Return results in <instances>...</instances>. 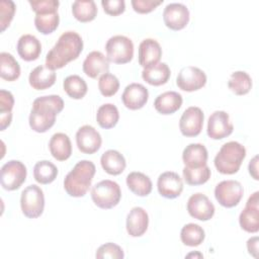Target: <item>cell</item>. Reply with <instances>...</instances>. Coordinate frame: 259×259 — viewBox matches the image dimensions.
<instances>
[{"label":"cell","instance_id":"obj_35","mask_svg":"<svg viewBox=\"0 0 259 259\" xmlns=\"http://www.w3.org/2000/svg\"><path fill=\"white\" fill-rule=\"evenodd\" d=\"M58 175V168L48 160L38 161L33 167V177L40 184L52 183Z\"/></svg>","mask_w":259,"mask_h":259},{"label":"cell","instance_id":"obj_38","mask_svg":"<svg viewBox=\"0 0 259 259\" xmlns=\"http://www.w3.org/2000/svg\"><path fill=\"white\" fill-rule=\"evenodd\" d=\"M60 22V16L57 12H47L35 14L34 25L36 29L42 34H50L54 32Z\"/></svg>","mask_w":259,"mask_h":259},{"label":"cell","instance_id":"obj_15","mask_svg":"<svg viewBox=\"0 0 259 259\" xmlns=\"http://www.w3.org/2000/svg\"><path fill=\"white\" fill-rule=\"evenodd\" d=\"M76 144L79 151L91 155L100 149L102 139L100 134L92 125L85 124L79 127L76 133Z\"/></svg>","mask_w":259,"mask_h":259},{"label":"cell","instance_id":"obj_21","mask_svg":"<svg viewBox=\"0 0 259 259\" xmlns=\"http://www.w3.org/2000/svg\"><path fill=\"white\" fill-rule=\"evenodd\" d=\"M162 57L160 44L153 38H145L139 46V64L146 68L159 63Z\"/></svg>","mask_w":259,"mask_h":259},{"label":"cell","instance_id":"obj_30","mask_svg":"<svg viewBox=\"0 0 259 259\" xmlns=\"http://www.w3.org/2000/svg\"><path fill=\"white\" fill-rule=\"evenodd\" d=\"M73 16L80 22L92 21L97 15V6L93 0H76L72 4Z\"/></svg>","mask_w":259,"mask_h":259},{"label":"cell","instance_id":"obj_33","mask_svg":"<svg viewBox=\"0 0 259 259\" xmlns=\"http://www.w3.org/2000/svg\"><path fill=\"white\" fill-rule=\"evenodd\" d=\"M205 238L204 230L197 224L189 223L181 229L180 239L181 242L189 247L199 246Z\"/></svg>","mask_w":259,"mask_h":259},{"label":"cell","instance_id":"obj_13","mask_svg":"<svg viewBox=\"0 0 259 259\" xmlns=\"http://www.w3.org/2000/svg\"><path fill=\"white\" fill-rule=\"evenodd\" d=\"M234 131L230 115L224 110L213 111L207 121V136L212 140H222L229 137Z\"/></svg>","mask_w":259,"mask_h":259},{"label":"cell","instance_id":"obj_39","mask_svg":"<svg viewBox=\"0 0 259 259\" xmlns=\"http://www.w3.org/2000/svg\"><path fill=\"white\" fill-rule=\"evenodd\" d=\"M183 178L188 185H201L204 184L210 178V169L207 165L198 168L184 167L182 170Z\"/></svg>","mask_w":259,"mask_h":259},{"label":"cell","instance_id":"obj_36","mask_svg":"<svg viewBox=\"0 0 259 259\" xmlns=\"http://www.w3.org/2000/svg\"><path fill=\"white\" fill-rule=\"evenodd\" d=\"M228 86L236 95H245L252 88V79L250 75L244 71H236L231 74Z\"/></svg>","mask_w":259,"mask_h":259},{"label":"cell","instance_id":"obj_4","mask_svg":"<svg viewBox=\"0 0 259 259\" xmlns=\"http://www.w3.org/2000/svg\"><path fill=\"white\" fill-rule=\"evenodd\" d=\"M245 157V147L236 141H231L224 144L215 155L214 167L222 174L232 175L239 171Z\"/></svg>","mask_w":259,"mask_h":259},{"label":"cell","instance_id":"obj_19","mask_svg":"<svg viewBox=\"0 0 259 259\" xmlns=\"http://www.w3.org/2000/svg\"><path fill=\"white\" fill-rule=\"evenodd\" d=\"M149 215L141 206L133 207L126 217V232L132 237H141L148 230Z\"/></svg>","mask_w":259,"mask_h":259},{"label":"cell","instance_id":"obj_27","mask_svg":"<svg viewBox=\"0 0 259 259\" xmlns=\"http://www.w3.org/2000/svg\"><path fill=\"white\" fill-rule=\"evenodd\" d=\"M171 75L170 68L166 63H157L144 68L142 78L150 85L160 86L168 82Z\"/></svg>","mask_w":259,"mask_h":259},{"label":"cell","instance_id":"obj_1","mask_svg":"<svg viewBox=\"0 0 259 259\" xmlns=\"http://www.w3.org/2000/svg\"><path fill=\"white\" fill-rule=\"evenodd\" d=\"M82 50L83 40L81 35L76 31H65L47 54L46 67L54 71L61 69L71 61L76 60Z\"/></svg>","mask_w":259,"mask_h":259},{"label":"cell","instance_id":"obj_10","mask_svg":"<svg viewBox=\"0 0 259 259\" xmlns=\"http://www.w3.org/2000/svg\"><path fill=\"white\" fill-rule=\"evenodd\" d=\"M176 84L178 88L183 91H196L206 84V75L197 67L186 66L179 71Z\"/></svg>","mask_w":259,"mask_h":259},{"label":"cell","instance_id":"obj_42","mask_svg":"<svg viewBox=\"0 0 259 259\" xmlns=\"http://www.w3.org/2000/svg\"><path fill=\"white\" fill-rule=\"evenodd\" d=\"M95 257L98 259H102V258L122 259L124 257V253L120 246L109 242V243H105V244L101 245L96 250Z\"/></svg>","mask_w":259,"mask_h":259},{"label":"cell","instance_id":"obj_12","mask_svg":"<svg viewBox=\"0 0 259 259\" xmlns=\"http://www.w3.org/2000/svg\"><path fill=\"white\" fill-rule=\"evenodd\" d=\"M204 114L197 106H190L184 110L179 120V130L185 137H196L203 126Z\"/></svg>","mask_w":259,"mask_h":259},{"label":"cell","instance_id":"obj_47","mask_svg":"<svg viewBox=\"0 0 259 259\" xmlns=\"http://www.w3.org/2000/svg\"><path fill=\"white\" fill-rule=\"evenodd\" d=\"M249 173L255 179L258 180V156H255L249 163Z\"/></svg>","mask_w":259,"mask_h":259},{"label":"cell","instance_id":"obj_41","mask_svg":"<svg viewBox=\"0 0 259 259\" xmlns=\"http://www.w3.org/2000/svg\"><path fill=\"white\" fill-rule=\"evenodd\" d=\"M15 3L11 0L0 1V26L1 31H4L10 24L15 13Z\"/></svg>","mask_w":259,"mask_h":259},{"label":"cell","instance_id":"obj_31","mask_svg":"<svg viewBox=\"0 0 259 259\" xmlns=\"http://www.w3.org/2000/svg\"><path fill=\"white\" fill-rule=\"evenodd\" d=\"M0 76L2 79L12 82L20 76V66L14 57L6 52L0 54Z\"/></svg>","mask_w":259,"mask_h":259},{"label":"cell","instance_id":"obj_5","mask_svg":"<svg viewBox=\"0 0 259 259\" xmlns=\"http://www.w3.org/2000/svg\"><path fill=\"white\" fill-rule=\"evenodd\" d=\"M91 198L96 206L102 209H109L119 203L121 190L115 181L105 179L92 187Z\"/></svg>","mask_w":259,"mask_h":259},{"label":"cell","instance_id":"obj_48","mask_svg":"<svg viewBox=\"0 0 259 259\" xmlns=\"http://www.w3.org/2000/svg\"><path fill=\"white\" fill-rule=\"evenodd\" d=\"M186 257H187V258H190V257H199V258H201V257H202V254H200V253H198V252L189 253L188 255H186Z\"/></svg>","mask_w":259,"mask_h":259},{"label":"cell","instance_id":"obj_11","mask_svg":"<svg viewBox=\"0 0 259 259\" xmlns=\"http://www.w3.org/2000/svg\"><path fill=\"white\" fill-rule=\"evenodd\" d=\"M239 224L242 230L248 233L259 231V192L255 191L248 198L245 208L239 217Z\"/></svg>","mask_w":259,"mask_h":259},{"label":"cell","instance_id":"obj_17","mask_svg":"<svg viewBox=\"0 0 259 259\" xmlns=\"http://www.w3.org/2000/svg\"><path fill=\"white\" fill-rule=\"evenodd\" d=\"M157 188L161 196L173 199L181 194L183 190V181L176 172L166 171L159 175Z\"/></svg>","mask_w":259,"mask_h":259},{"label":"cell","instance_id":"obj_28","mask_svg":"<svg viewBox=\"0 0 259 259\" xmlns=\"http://www.w3.org/2000/svg\"><path fill=\"white\" fill-rule=\"evenodd\" d=\"M103 170L110 175H119L125 169L126 162L124 157L116 150L105 151L100 158Z\"/></svg>","mask_w":259,"mask_h":259},{"label":"cell","instance_id":"obj_8","mask_svg":"<svg viewBox=\"0 0 259 259\" xmlns=\"http://www.w3.org/2000/svg\"><path fill=\"white\" fill-rule=\"evenodd\" d=\"M27 170L25 165L18 160H10L1 168L0 181L5 190L18 189L26 179Z\"/></svg>","mask_w":259,"mask_h":259},{"label":"cell","instance_id":"obj_24","mask_svg":"<svg viewBox=\"0 0 259 259\" xmlns=\"http://www.w3.org/2000/svg\"><path fill=\"white\" fill-rule=\"evenodd\" d=\"M208 158L206 148L199 143H192L185 147L182 153V160L186 167L198 168L206 165Z\"/></svg>","mask_w":259,"mask_h":259},{"label":"cell","instance_id":"obj_7","mask_svg":"<svg viewBox=\"0 0 259 259\" xmlns=\"http://www.w3.org/2000/svg\"><path fill=\"white\" fill-rule=\"evenodd\" d=\"M22 213L28 219L41 215L45 208V195L41 188L35 184L25 187L20 196Z\"/></svg>","mask_w":259,"mask_h":259},{"label":"cell","instance_id":"obj_9","mask_svg":"<svg viewBox=\"0 0 259 259\" xmlns=\"http://www.w3.org/2000/svg\"><path fill=\"white\" fill-rule=\"evenodd\" d=\"M244 189L237 180H224L214 188V197L224 207H234L238 205L243 197Z\"/></svg>","mask_w":259,"mask_h":259},{"label":"cell","instance_id":"obj_3","mask_svg":"<svg viewBox=\"0 0 259 259\" xmlns=\"http://www.w3.org/2000/svg\"><path fill=\"white\" fill-rule=\"evenodd\" d=\"M96 168L89 160L79 161L64 179V188L72 197L84 196L91 186Z\"/></svg>","mask_w":259,"mask_h":259},{"label":"cell","instance_id":"obj_26","mask_svg":"<svg viewBox=\"0 0 259 259\" xmlns=\"http://www.w3.org/2000/svg\"><path fill=\"white\" fill-rule=\"evenodd\" d=\"M49 149L52 156L58 161H66L72 154L70 138L64 133H56L49 142Z\"/></svg>","mask_w":259,"mask_h":259},{"label":"cell","instance_id":"obj_46","mask_svg":"<svg viewBox=\"0 0 259 259\" xmlns=\"http://www.w3.org/2000/svg\"><path fill=\"white\" fill-rule=\"evenodd\" d=\"M247 249L250 255L257 258L258 257V237L254 236L247 241Z\"/></svg>","mask_w":259,"mask_h":259},{"label":"cell","instance_id":"obj_23","mask_svg":"<svg viewBox=\"0 0 259 259\" xmlns=\"http://www.w3.org/2000/svg\"><path fill=\"white\" fill-rule=\"evenodd\" d=\"M182 102L183 99L180 93L176 91H166L156 97L154 107L159 113L168 115L176 112L181 107Z\"/></svg>","mask_w":259,"mask_h":259},{"label":"cell","instance_id":"obj_2","mask_svg":"<svg viewBox=\"0 0 259 259\" xmlns=\"http://www.w3.org/2000/svg\"><path fill=\"white\" fill-rule=\"evenodd\" d=\"M64 108V100L59 95H46L34 99L29 114V126L36 133H46L56 122V116Z\"/></svg>","mask_w":259,"mask_h":259},{"label":"cell","instance_id":"obj_43","mask_svg":"<svg viewBox=\"0 0 259 259\" xmlns=\"http://www.w3.org/2000/svg\"><path fill=\"white\" fill-rule=\"evenodd\" d=\"M31 9L35 14L47 13V12H57L60 2L58 0H29L28 1Z\"/></svg>","mask_w":259,"mask_h":259},{"label":"cell","instance_id":"obj_20","mask_svg":"<svg viewBox=\"0 0 259 259\" xmlns=\"http://www.w3.org/2000/svg\"><path fill=\"white\" fill-rule=\"evenodd\" d=\"M109 61L99 51L89 53L83 62V72L90 78L96 79L105 73H108Z\"/></svg>","mask_w":259,"mask_h":259},{"label":"cell","instance_id":"obj_6","mask_svg":"<svg viewBox=\"0 0 259 259\" xmlns=\"http://www.w3.org/2000/svg\"><path fill=\"white\" fill-rule=\"evenodd\" d=\"M106 58L115 64H126L134 57V44L125 35H113L105 45Z\"/></svg>","mask_w":259,"mask_h":259},{"label":"cell","instance_id":"obj_45","mask_svg":"<svg viewBox=\"0 0 259 259\" xmlns=\"http://www.w3.org/2000/svg\"><path fill=\"white\" fill-rule=\"evenodd\" d=\"M163 3V0L160 1H154V0H133L132 6L134 10L138 13L145 14L153 11L156 9L157 6Z\"/></svg>","mask_w":259,"mask_h":259},{"label":"cell","instance_id":"obj_44","mask_svg":"<svg viewBox=\"0 0 259 259\" xmlns=\"http://www.w3.org/2000/svg\"><path fill=\"white\" fill-rule=\"evenodd\" d=\"M101 5L104 12L112 16H117L125 10V3L123 0H102Z\"/></svg>","mask_w":259,"mask_h":259},{"label":"cell","instance_id":"obj_34","mask_svg":"<svg viewBox=\"0 0 259 259\" xmlns=\"http://www.w3.org/2000/svg\"><path fill=\"white\" fill-rule=\"evenodd\" d=\"M64 91L73 99H82L88 90L87 83L78 75H70L63 82Z\"/></svg>","mask_w":259,"mask_h":259},{"label":"cell","instance_id":"obj_37","mask_svg":"<svg viewBox=\"0 0 259 259\" xmlns=\"http://www.w3.org/2000/svg\"><path fill=\"white\" fill-rule=\"evenodd\" d=\"M14 97L10 91L0 90V130L4 131L12 120Z\"/></svg>","mask_w":259,"mask_h":259},{"label":"cell","instance_id":"obj_22","mask_svg":"<svg viewBox=\"0 0 259 259\" xmlns=\"http://www.w3.org/2000/svg\"><path fill=\"white\" fill-rule=\"evenodd\" d=\"M17 53L26 62L35 61L41 53V44L34 35L23 34L17 41Z\"/></svg>","mask_w":259,"mask_h":259},{"label":"cell","instance_id":"obj_25","mask_svg":"<svg viewBox=\"0 0 259 259\" xmlns=\"http://www.w3.org/2000/svg\"><path fill=\"white\" fill-rule=\"evenodd\" d=\"M56 72L49 69L46 65L35 67L29 74V85L35 90H46L52 87L56 82Z\"/></svg>","mask_w":259,"mask_h":259},{"label":"cell","instance_id":"obj_29","mask_svg":"<svg viewBox=\"0 0 259 259\" xmlns=\"http://www.w3.org/2000/svg\"><path fill=\"white\" fill-rule=\"evenodd\" d=\"M126 185L128 189L138 196H147L152 191V181L142 172H131L126 176Z\"/></svg>","mask_w":259,"mask_h":259},{"label":"cell","instance_id":"obj_14","mask_svg":"<svg viewBox=\"0 0 259 259\" xmlns=\"http://www.w3.org/2000/svg\"><path fill=\"white\" fill-rule=\"evenodd\" d=\"M214 205L209 198L200 192L192 194L187 201L188 213L198 221H208L214 214Z\"/></svg>","mask_w":259,"mask_h":259},{"label":"cell","instance_id":"obj_18","mask_svg":"<svg viewBox=\"0 0 259 259\" xmlns=\"http://www.w3.org/2000/svg\"><path fill=\"white\" fill-rule=\"evenodd\" d=\"M149 99L148 89L140 83L128 84L121 95V100L123 105L131 109L137 110L144 107Z\"/></svg>","mask_w":259,"mask_h":259},{"label":"cell","instance_id":"obj_40","mask_svg":"<svg viewBox=\"0 0 259 259\" xmlns=\"http://www.w3.org/2000/svg\"><path fill=\"white\" fill-rule=\"evenodd\" d=\"M98 88L100 93L105 97L113 96L119 89V81L116 76L110 73H105L99 77Z\"/></svg>","mask_w":259,"mask_h":259},{"label":"cell","instance_id":"obj_16","mask_svg":"<svg viewBox=\"0 0 259 259\" xmlns=\"http://www.w3.org/2000/svg\"><path fill=\"white\" fill-rule=\"evenodd\" d=\"M165 25L172 30L184 28L189 21V10L182 3L167 4L163 11Z\"/></svg>","mask_w":259,"mask_h":259},{"label":"cell","instance_id":"obj_32","mask_svg":"<svg viewBox=\"0 0 259 259\" xmlns=\"http://www.w3.org/2000/svg\"><path fill=\"white\" fill-rule=\"evenodd\" d=\"M119 119V112L117 107L112 103L102 104L96 113V120L98 124L105 130L112 128L116 125Z\"/></svg>","mask_w":259,"mask_h":259}]
</instances>
